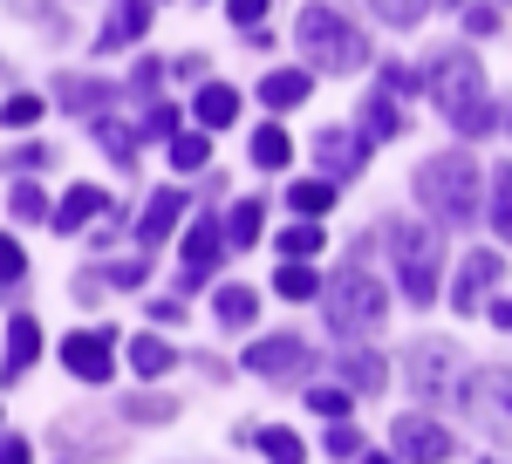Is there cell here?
<instances>
[{"label":"cell","mask_w":512,"mask_h":464,"mask_svg":"<svg viewBox=\"0 0 512 464\" xmlns=\"http://www.w3.org/2000/svg\"><path fill=\"white\" fill-rule=\"evenodd\" d=\"M431 103L444 110V123L458 137H492L499 130V110L485 96V69H478V55H465V48H451V55L431 62Z\"/></svg>","instance_id":"1"},{"label":"cell","mask_w":512,"mask_h":464,"mask_svg":"<svg viewBox=\"0 0 512 464\" xmlns=\"http://www.w3.org/2000/svg\"><path fill=\"white\" fill-rule=\"evenodd\" d=\"M390 267L403 280V301H417V308H431L437 301V273H444V232L431 219H390Z\"/></svg>","instance_id":"2"},{"label":"cell","mask_w":512,"mask_h":464,"mask_svg":"<svg viewBox=\"0 0 512 464\" xmlns=\"http://www.w3.org/2000/svg\"><path fill=\"white\" fill-rule=\"evenodd\" d=\"M417 198L444 226H472L478 219V164L465 151H444L431 164H417Z\"/></svg>","instance_id":"3"},{"label":"cell","mask_w":512,"mask_h":464,"mask_svg":"<svg viewBox=\"0 0 512 464\" xmlns=\"http://www.w3.org/2000/svg\"><path fill=\"white\" fill-rule=\"evenodd\" d=\"M301 55L328 69V76H355L362 62H369V41L355 35V21H342L335 7H301Z\"/></svg>","instance_id":"4"},{"label":"cell","mask_w":512,"mask_h":464,"mask_svg":"<svg viewBox=\"0 0 512 464\" xmlns=\"http://www.w3.org/2000/svg\"><path fill=\"white\" fill-rule=\"evenodd\" d=\"M383 314H390V294H383L376 273H362V267L335 273V287H328V328L335 335H369Z\"/></svg>","instance_id":"5"},{"label":"cell","mask_w":512,"mask_h":464,"mask_svg":"<svg viewBox=\"0 0 512 464\" xmlns=\"http://www.w3.org/2000/svg\"><path fill=\"white\" fill-rule=\"evenodd\" d=\"M465 410H472V417L492 430L499 444H512V362H499V369H478L472 383H465Z\"/></svg>","instance_id":"6"},{"label":"cell","mask_w":512,"mask_h":464,"mask_svg":"<svg viewBox=\"0 0 512 464\" xmlns=\"http://www.w3.org/2000/svg\"><path fill=\"white\" fill-rule=\"evenodd\" d=\"M390 451L410 464H444L451 458V437H444V424H431V417H396L390 424Z\"/></svg>","instance_id":"7"},{"label":"cell","mask_w":512,"mask_h":464,"mask_svg":"<svg viewBox=\"0 0 512 464\" xmlns=\"http://www.w3.org/2000/svg\"><path fill=\"white\" fill-rule=\"evenodd\" d=\"M499 273H506V267H499V253H492V246L465 253V260H458V280H451V308H458V314H478V301L499 287Z\"/></svg>","instance_id":"8"},{"label":"cell","mask_w":512,"mask_h":464,"mask_svg":"<svg viewBox=\"0 0 512 464\" xmlns=\"http://www.w3.org/2000/svg\"><path fill=\"white\" fill-rule=\"evenodd\" d=\"M219 253H226V219H192V232H185V287L212 280Z\"/></svg>","instance_id":"9"},{"label":"cell","mask_w":512,"mask_h":464,"mask_svg":"<svg viewBox=\"0 0 512 464\" xmlns=\"http://www.w3.org/2000/svg\"><path fill=\"white\" fill-rule=\"evenodd\" d=\"M62 369H76L82 383H110L117 376V355H110L103 335H69L62 342Z\"/></svg>","instance_id":"10"},{"label":"cell","mask_w":512,"mask_h":464,"mask_svg":"<svg viewBox=\"0 0 512 464\" xmlns=\"http://www.w3.org/2000/svg\"><path fill=\"white\" fill-rule=\"evenodd\" d=\"M246 369H253V376H308V348L294 342V335L253 342V348H246Z\"/></svg>","instance_id":"11"},{"label":"cell","mask_w":512,"mask_h":464,"mask_svg":"<svg viewBox=\"0 0 512 464\" xmlns=\"http://www.w3.org/2000/svg\"><path fill=\"white\" fill-rule=\"evenodd\" d=\"M315 157L335 171V178H355L362 157H369V137H355V130H335V123H328V130L315 137Z\"/></svg>","instance_id":"12"},{"label":"cell","mask_w":512,"mask_h":464,"mask_svg":"<svg viewBox=\"0 0 512 464\" xmlns=\"http://www.w3.org/2000/svg\"><path fill=\"white\" fill-rule=\"evenodd\" d=\"M444 376H451V348L444 342L410 348V389H417V396H444Z\"/></svg>","instance_id":"13"},{"label":"cell","mask_w":512,"mask_h":464,"mask_svg":"<svg viewBox=\"0 0 512 464\" xmlns=\"http://www.w3.org/2000/svg\"><path fill=\"white\" fill-rule=\"evenodd\" d=\"M178 219H185V192H171V185H164V192H151V205H144V219H137V239H144V246H164Z\"/></svg>","instance_id":"14"},{"label":"cell","mask_w":512,"mask_h":464,"mask_svg":"<svg viewBox=\"0 0 512 464\" xmlns=\"http://www.w3.org/2000/svg\"><path fill=\"white\" fill-rule=\"evenodd\" d=\"M144 28H151V0H117V7H110V21H103V55L130 48Z\"/></svg>","instance_id":"15"},{"label":"cell","mask_w":512,"mask_h":464,"mask_svg":"<svg viewBox=\"0 0 512 464\" xmlns=\"http://www.w3.org/2000/svg\"><path fill=\"white\" fill-rule=\"evenodd\" d=\"M96 212H103V192H96V185H69L48 226H55V232H82L89 219H96Z\"/></svg>","instance_id":"16"},{"label":"cell","mask_w":512,"mask_h":464,"mask_svg":"<svg viewBox=\"0 0 512 464\" xmlns=\"http://www.w3.org/2000/svg\"><path fill=\"white\" fill-rule=\"evenodd\" d=\"M35 355H41V321L14 314V321H7V355H0V362H7V376H21Z\"/></svg>","instance_id":"17"},{"label":"cell","mask_w":512,"mask_h":464,"mask_svg":"<svg viewBox=\"0 0 512 464\" xmlns=\"http://www.w3.org/2000/svg\"><path fill=\"white\" fill-rule=\"evenodd\" d=\"M192 110H198V123H205V130H226V123L239 116V89H226V82H205Z\"/></svg>","instance_id":"18"},{"label":"cell","mask_w":512,"mask_h":464,"mask_svg":"<svg viewBox=\"0 0 512 464\" xmlns=\"http://www.w3.org/2000/svg\"><path fill=\"white\" fill-rule=\"evenodd\" d=\"M55 96H62V110H103L117 89L96 82V76H62V82H55Z\"/></svg>","instance_id":"19"},{"label":"cell","mask_w":512,"mask_h":464,"mask_svg":"<svg viewBox=\"0 0 512 464\" xmlns=\"http://www.w3.org/2000/svg\"><path fill=\"white\" fill-rule=\"evenodd\" d=\"M260 103H274V110H287V103H308V69H274V76L260 82Z\"/></svg>","instance_id":"20"},{"label":"cell","mask_w":512,"mask_h":464,"mask_svg":"<svg viewBox=\"0 0 512 464\" xmlns=\"http://www.w3.org/2000/svg\"><path fill=\"white\" fill-rule=\"evenodd\" d=\"M171 362H178V355H171V342H158V335H137V342H130V369H137V376H171Z\"/></svg>","instance_id":"21"},{"label":"cell","mask_w":512,"mask_h":464,"mask_svg":"<svg viewBox=\"0 0 512 464\" xmlns=\"http://www.w3.org/2000/svg\"><path fill=\"white\" fill-rule=\"evenodd\" d=\"M260 219H267V205L260 198H239L233 219H226V246H253L260 239Z\"/></svg>","instance_id":"22"},{"label":"cell","mask_w":512,"mask_h":464,"mask_svg":"<svg viewBox=\"0 0 512 464\" xmlns=\"http://www.w3.org/2000/svg\"><path fill=\"white\" fill-rule=\"evenodd\" d=\"M294 157V137L280 130V123H267V130H253V164H267V171H280Z\"/></svg>","instance_id":"23"},{"label":"cell","mask_w":512,"mask_h":464,"mask_svg":"<svg viewBox=\"0 0 512 464\" xmlns=\"http://www.w3.org/2000/svg\"><path fill=\"white\" fill-rule=\"evenodd\" d=\"M485 226L512 246V164H499V178H492V219H485Z\"/></svg>","instance_id":"24"},{"label":"cell","mask_w":512,"mask_h":464,"mask_svg":"<svg viewBox=\"0 0 512 464\" xmlns=\"http://www.w3.org/2000/svg\"><path fill=\"white\" fill-rule=\"evenodd\" d=\"M287 205L308 212V219H315V212H335V185H328V178H301V185L287 192Z\"/></svg>","instance_id":"25"},{"label":"cell","mask_w":512,"mask_h":464,"mask_svg":"<svg viewBox=\"0 0 512 464\" xmlns=\"http://www.w3.org/2000/svg\"><path fill=\"white\" fill-rule=\"evenodd\" d=\"M253 308H260V301H253L246 287H219V301H212L219 328H246V321H253Z\"/></svg>","instance_id":"26"},{"label":"cell","mask_w":512,"mask_h":464,"mask_svg":"<svg viewBox=\"0 0 512 464\" xmlns=\"http://www.w3.org/2000/svg\"><path fill=\"white\" fill-rule=\"evenodd\" d=\"M342 376H349L355 389H383V383H390V369H383L376 355H362V348H349V355H342Z\"/></svg>","instance_id":"27"},{"label":"cell","mask_w":512,"mask_h":464,"mask_svg":"<svg viewBox=\"0 0 512 464\" xmlns=\"http://www.w3.org/2000/svg\"><path fill=\"white\" fill-rule=\"evenodd\" d=\"M396 130H403L396 96H390V89H376V96H369V144H383V137H396Z\"/></svg>","instance_id":"28"},{"label":"cell","mask_w":512,"mask_h":464,"mask_svg":"<svg viewBox=\"0 0 512 464\" xmlns=\"http://www.w3.org/2000/svg\"><path fill=\"white\" fill-rule=\"evenodd\" d=\"M171 164H178V171H205V164H212V144H205L198 130H178V137H171Z\"/></svg>","instance_id":"29"},{"label":"cell","mask_w":512,"mask_h":464,"mask_svg":"<svg viewBox=\"0 0 512 464\" xmlns=\"http://www.w3.org/2000/svg\"><path fill=\"white\" fill-rule=\"evenodd\" d=\"M274 287L287 294V301H315V294H321V280H315L308 267H301V260H287V267L274 273Z\"/></svg>","instance_id":"30"},{"label":"cell","mask_w":512,"mask_h":464,"mask_svg":"<svg viewBox=\"0 0 512 464\" xmlns=\"http://www.w3.org/2000/svg\"><path fill=\"white\" fill-rule=\"evenodd\" d=\"M315 246H321V226H315V219H301V226L280 232V253H287V260H308Z\"/></svg>","instance_id":"31"},{"label":"cell","mask_w":512,"mask_h":464,"mask_svg":"<svg viewBox=\"0 0 512 464\" xmlns=\"http://www.w3.org/2000/svg\"><path fill=\"white\" fill-rule=\"evenodd\" d=\"M260 451H267V458H274V464H301V458H308L294 430H260Z\"/></svg>","instance_id":"32"},{"label":"cell","mask_w":512,"mask_h":464,"mask_svg":"<svg viewBox=\"0 0 512 464\" xmlns=\"http://www.w3.org/2000/svg\"><path fill=\"white\" fill-rule=\"evenodd\" d=\"M369 7H376V14H383V21H390V28H417V21H424V7H431V0H369Z\"/></svg>","instance_id":"33"},{"label":"cell","mask_w":512,"mask_h":464,"mask_svg":"<svg viewBox=\"0 0 512 464\" xmlns=\"http://www.w3.org/2000/svg\"><path fill=\"white\" fill-rule=\"evenodd\" d=\"M7 212H14V219H48V198H41L35 185H28V178H21V185H14V192H7Z\"/></svg>","instance_id":"34"},{"label":"cell","mask_w":512,"mask_h":464,"mask_svg":"<svg viewBox=\"0 0 512 464\" xmlns=\"http://www.w3.org/2000/svg\"><path fill=\"white\" fill-rule=\"evenodd\" d=\"M0 123H7V130H28V123H41V96H28V89H21V96H7Z\"/></svg>","instance_id":"35"},{"label":"cell","mask_w":512,"mask_h":464,"mask_svg":"<svg viewBox=\"0 0 512 464\" xmlns=\"http://www.w3.org/2000/svg\"><path fill=\"white\" fill-rule=\"evenodd\" d=\"M308 403H315V417H328V424H342V417H349V389H308Z\"/></svg>","instance_id":"36"},{"label":"cell","mask_w":512,"mask_h":464,"mask_svg":"<svg viewBox=\"0 0 512 464\" xmlns=\"http://www.w3.org/2000/svg\"><path fill=\"white\" fill-rule=\"evenodd\" d=\"M96 144H103V151L117 157V164H130V151H137V137H130L123 123H96Z\"/></svg>","instance_id":"37"},{"label":"cell","mask_w":512,"mask_h":464,"mask_svg":"<svg viewBox=\"0 0 512 464\" xmlns=\"http://www.w3.org/2000/svg\"><path fill=\"white\" fill-rule=\"evenodd\" d=\"M328 458H362V437L349 424H328Z\"/></svg>","instance_id":"38"},{"label":"cell","mask_w":512,"mask_h":464,"mask_svg":"<svg viewBox=\"0 0 512 464\" xmlns=\"http://www.w3.org/2000/svg\"><path fill=\"white\" fill-rule=\"evenodd\" d=\"M144 130L171 144V137H178V110H171V103H151V116H144Z\"/></svg>","instance_id":"39"},{"label":"cell","mask_w":512,"mask_h":464,"mask_svg":"<svg viewBox=\"0 0 512 464\" xmlns=\"http://www.w3.org/2000/svg\"><path fill=\"white\" fill-rule=\"evenodd\" d=\"M21 273H28V253H21V246L0 232V280H21Z\"/></svg>","instance_id":"40"},{"label":"cell","mask_w":512,"mask_h":464,"mask_svg":"<svg viewBox=\"0 0 512 464\" xmlns=\"http://www.w3.org/2000/svg\"><path fill=\"white\" fill-rule=\"evenodd\" d=\"M144 260H117V267H110V287H144Z\"/></svg>","instance_id":"41"},{"label":"cell","mask_w":512,"mask_h":464,"mask_svg":"<svg viewBox=\"0 0 512 464\" xmlns=\"http://www.w3.org/2000/svg\"><path fill=\"white\" fill-rule=\"evenodd\" d=\"M465 28H472V35H492V28H499V7H485V0L465 7Z\"/></svg>","instance_id":"42"},{"label":"cell","mask_w":512,"mask_h":464,"mask_svg":"<svg viewBox=\"0 0 512 464\" xmlns=\"http://www.w3.org/2000/svg\"><path fill=\"white\" fill-rule=\"evenodd\" d=\"M7 164H14V171H21V178H35L41 164H48V151H41V144H28V151H14V157H7Z\"/></svg>","instance_id":"43"},{"label":"cell","mask_w":512,"mask_h":464,"mask_svg":"<svg viewBox=\"0 0 512 464\" xmlns=\"http://www.w3.org/2000/svg\"><path fill=\"white\" fill-rule=\"evenodd\" d=\"M383 89H390V96H410V89H417V76H410V69H396V62H390V69H383Z\"/></svg>","instance_id":"44"},{"label":"cell","mask_w":512,"mask_h":464,"mask_svg":"<svg viewBox=\"0 0 512 464\" xmlns=\"http://www.w3.org/2000/svg\"><path fill=\"white\" fill-rule=\"evenodd\" d=\"M226 14H233V21H246V28H253V21H260V14H267V0H226Z\"/></svg>","instance_id":"45"},{"label":"cell","mask_w":512,"mask_h":464,"mask_svg":"<svg viewBox=\"0 0 512 464\" xmlns=\"http://www.w3.org/2000/svg\"><path fill=\"white\" fill-rule=\"evenodd\" d=\"M130 417H171V403H158V396H137V403H123Z\"/></svg>","instance_id":"46"},{"label":"cell","mask_w":512,"mask_h":464,"mask_svg":"<svg viewBox=\"0 0 512 464\" xmlns=\"http://www.w3.org/2000/svg\"><path fill=\"white\" fill-rule=\"evenodd\" d=\"M0 464H28V444H21V437H7V444H0Z\"/></svg>","instance_id":"47"},{"label":"cell","mask_w":512,"mask_h":464,"mask_svg":"<svg viewBox=\"0 0 512 464\" xmlns=\"http://www.w3.org/2000/svg\"><path fill=\"white\" fill-rule=\"evenodd\" d=\"M492 328H512V294L499 301V308H492Z\"/></svg>","instance_id":"48"},{"label":"cell","mask_w":512,"mask_h":464,"mask_svg":"<svg viewBox=\"0 0 512 464\" xmlns=\"http://www.w3.org/2000/svg\"><path fill=\"white\" fill-rule=\"evenodd\" d=\"M362 464H396V451H390V458H362Z\"/></svg>","instance_id":"49"},{"label":"cell","mask_w":512,"mask_h":464,"mask_svg":"<svg viewBox=\"0 0 512 464\" xmlns=\"http://www.w3.org/2000/svg\"><path fill=\"white\" fill-rule=\"evenodd\" d=\"M492 464H499V458H492Z\"/></svg>","instance_id":"50"},{"label":"cell","mask_w":512,"mask_h":464,"mask_svg":"<svg viewBox=\"0 0 512 464\" xmlns=\"http://www.w3.org/2000/svg\"><path fill=\"white\" fill-rule=\"evenodd\" d=\"M506 123H512V116H506Z\"/></svg>","instance_id":"51"}]
</instances>
